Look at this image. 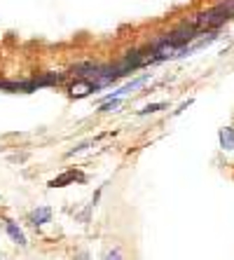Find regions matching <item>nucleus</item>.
Returning a JSON list of instances; mask_svg holds the SVG:
<instances>
[{"instance_id": "nucleus-1", "label": "nucleus", "mask_w": 234, "mask_h": 260, "mask_svg": "<svg viewBox=\"0 0 234 260\" xmlns=\"http://www.w3.org/2000/svg\"><path fill=\"white\" fill-rule=\"evenodd\" d=\"M229 19H234V0H225V3L211 7L206 12H199L197 17L192 19V24L199 33H204V30L220 28V26L225 24V21H229Z\"/></svg>"}, {"instance_id": "nucleus-2", "label": "nucleus", "mask_w": 234, "mask_h": 260, "mask_svg": "<svg viewBox=\"0 0 234 260\" xmlns=\"http://www.w3.org/2000/svg\"><path fill=\"white\" fill-rule=\"evenodd\" d=\"M218 139H220V148H222V150H227V152H232V150H234V127H225V129H220Z\"/></svg>"}, {"instance_id": "nucleus-3", "label": "nucleus", "mask_w": 234, "mask_h": 260, "mask_svg": "<svg viewBox=\"0 0 234 260\" xmlns=\"http://www.w3.org/2000/svg\"><path fill=\"white\" fill-rule=\"evenodd\" d=\"M49 218H52V209L49 206H40V209H36V211L30 213V223L38 228V225L49 223Z\"/></svg>"}, {"instance_id": "nucleus-4", "label": "nucleus", "mask_w": 234, "mask_h": 260, "mask_svg": "<svg viewBox=\"0 0 234 260\" xmlns=\"http://www.w3.org/2000/svg\"><path fill=\"white\" fill-rule=\"evenodd\" d=\"M5 230H7V235L12 237V242L14 244H19V246H26V237H24V232L19 230L14 223H10V220H5Z\"/></svg>"}, {"instance_id": "nucleus-5", "label": "nucleus", "mask_w": 234, "mask_h": 260, "mask_svg": "<svg viewBox=\"0 0 234 260\" xmlns=\"http://www.w3.org/2000/svg\"><path fill=\"white\" fill-rule=\"evenodd\" d=\"M117 108H120V99H110V101H103L101 103L103 113H110V110H117Z\"/></svg>"}, {"instance_id": "nucleus-6", "label": "nucleus", "mask_w": 234, "mask_h": 260, "mask_svg": "<svg viewBox=\"0 0 234 260\" xmlns=\"http://www.w3.org/2000/svg\"><path fill=\"white\" fill-rule=\"evenodd\" d=\"M159 108H164V103H150V106H145V108L141 110V115H150V113H157Z\"/></svg>"}, {"instance_id": "nucleus-7", "label": "nucleus", "mask_w": 234, "mask_h": 260, "mask_svg": "<svg viewBox=\"0 0 234 260\" xmlns=\"http://www.w3.org/2000/svg\"><path fill=\"white\" fill-rule=\"evenodd\" d=\"M103 260H122L120 248H113V251H108V253H106V258H103Z\"/></svg>"}, {"instance_id": "nucleus-8", "label": "nucleus", "mask_w": 234, "mask_h": 260, "mask_svg": "<svg viewBox=\"0 0 234 260\" xmlns=\"http://www.w3.org/2000/svg\"><path fill=\"white\" fill-rule=\"evenodd\" d=\"M78 260H89V258H87V255H80V258Z\"/></svg>"}]
</instances>
